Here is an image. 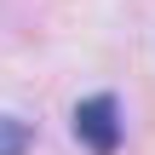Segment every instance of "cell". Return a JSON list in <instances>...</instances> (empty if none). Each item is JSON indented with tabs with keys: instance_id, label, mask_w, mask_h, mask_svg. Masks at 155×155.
I'll list each match as a JSON object with an SVG mask.
<instances>
[{
	"instance_id": "obj_2",
	"label": "cell",
	"mask_w": 155,
	"mask_h": 155,
	"mask_svg": "<svg viewBox=\"0 0 155 155\" xmlns=\"http://www.w3.org/2000/svg\"><path fill=\"white\" fill-rule=\"evenodd\" d=\"M29 144H35V132H29L17 115H0V155H23Z\"/></svg>"
},
{
	"instance_id": "obj_1",
	"label": "cell",
	"mask_w": 155,
	"mask_h": 155,
	"mask_svg": "<svg viewBox=\"0 0 155 155\" xmlns=\"http://www.w3.org/2000/svg\"><path fill=\"white\" fill-rule=\"evenodd\" d=\"M75 138H81L92 155H115L121 150V109H115L109 92L81 98V109H75Z\"/></svg>"
}]
</instances>
